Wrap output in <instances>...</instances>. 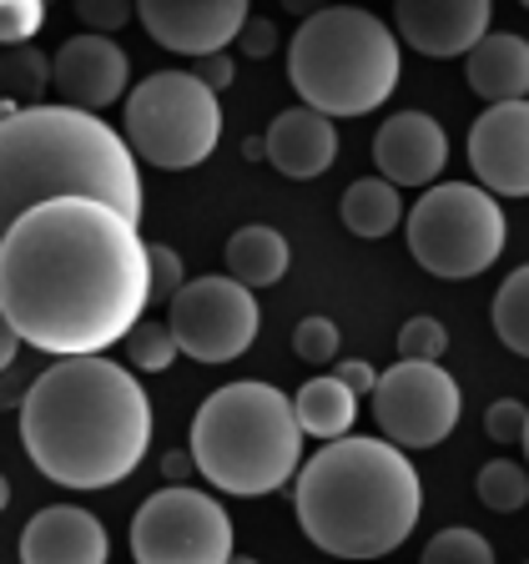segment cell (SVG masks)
Returning <instances> with one entry per match:
<instances>
[{"label":"cell","mask_w":529,"mask_h":564,"mask_svg":"<svg viewBox=\"0 0 529 564\" xmlns=\"http://www.w3.org/2000/svg\"><path fill=\"white\" fill-rule=\"evenodd\" d=\"M147 303V242L101 202H46L0 237V317L56 364L127 343Z\"/></svg>","instance_id":"cell-1"},{"label":"cell","mask_w":529,"mask_h":564,"mask_svg":"<svg viewBox=\"0 0 529 564\" xmlns=\"http://www.w3.org/2000/svg\"><path fill=\"white\" fill-rule=\"evenodd\" d=\"M21 444L61 489H111L152 444L147 388L111 358H61L25 388Z\"/></svg>","instance_id":"cell-2"},{"label":"cell","mask_w":529,"mask_h":564,"mask_svg":"<svg viewBox=\"0 0 529 564\" xmlns=\"http://www.w3.org/2000/svg\"><path fill=\"white\" fill-rule=\"evenodd\" d=\"M101 202L141 223V172L121 131L76 106H11L0 121V207L6 227L46 202Z\"/></svg>","instance_id":"cell-3"},{"label":"cell","mask_w":529,"mask_h":564,"mask_svg":"<svg viewBox=\"0 0 529 564\" xmlns=\"http://www.w3.org/2000/svg\"><path fill=\"white\" fill-rule=\"evenodd\" d=\"M303 534L333 560H384L423 514V479L388 438H338L303 464L293 484Z\"/></svg>","instance_id":"cell-4"},{"label":"cell","mask_w":529,"mask_h":564,"mask_svg":"<svg viewBox=\"0 0 529 564\" xmlns=\"http://www.w3.org/2000/svg\"><path fill=\"white\" fill-rule=\"evenodd\" d=\"M192 458L223 494L262 499L303 474V429L293 399L272 383H227L192 419Z\"/></svg>","instance_id":"cell-5"},{"label":"cell","mask_w":529,"mask_h":564,"mask_svg":"<svg viewBox=\"0 0 529 564\" xmlns=\"http://www.w3.org/2000/svg\"><path fill=\"white\" fill-rule=\"evenodd\" d=\"M288 82L323 117H368L399 86V35L358 6L313 11L293 31Z\"/></svg>","instance_id":"cell-6"},{"label":"cell","mask_w":529,"mask_h":564,"mask_svg":"<svg viewBox=\"0 0 529 564\" xmlns=\"http://www.w3.org/2000/svg\"><path fill=\"white\" fill-rule=\"evenodd\" d=\"M403 237L429 278L458 282L494 268V258L509 242V223L494 192H484L479 182H439L413 202Z\"/></svg>","instance_id":"cell-7"},{"label":"cell","mask_w":529,"mask_h":564,"mask_svg":"<svg viewBox=\"0 0 529 564\" xmlns=\"http://www.w3.org/2000/svg\"><path fill=\"white\" fill-rule=\"evenodd\" d=\"M127 141L162 172L202 166L223 141V101L192 70H152L127 96Z\"/></svg>","instance_id":"cell-8"},{"label":"cell","mask_w":529,"mask_h":564,"mask_svg":"<svg viewBox=\"0 0 529 564\" xmlns=\"http://www.w3.org/2000/svg\"><path fill=\"white\" fill-rule=\"evenodd\" d=\"M137 564H233V519L202 489L166 484L131 519Z\"/></svg>","instance_id":"cell-9"},{"label":"cell","mask_w":529,"mask_h":564,"mask_svg":"<svg viewBox=\"0 0 529 564\" xmlns=\"http://www.w3.org/2000/svg\"><path fill=\"white\" fill-rule=\"evenodd\" d=\"M166 323L176 333V348L187 352L192 364H233L258 338L262 307L242 282L197 278L166 303Z\"/></svg>","instance_id":"cell-10"},{"label":"cell","mask_w":529,"mask_h":564,"mask_svg":"<svg viewBox=\"0 0 529 564\" xmlns=\"http://www.w3.org/2000/svg\"><path fill=\"white\" fill-rule=\"evenodd\" d=\"M458 413H464V393H458L454 373L439 364H393L378 378L374 393V419L378 434L393 448H439L454 434Z\"/></svg>","instance_id":"cell-11"},{"label":"cell","mask_w":529,"mask_h":564,"mask_svg":"<svg viewBox=\"0 0 529 564\" xmlns=\"http://www.w3.org/2000/svg\"><path fill=\"white\" fill-rule=\"evenodd\" d=\"M137 21L147 25V35L156 46L207 61V56H223L227 41L242 35L252 11L242 0H141Z\"/></svg>","instance_id":"cell-12"},{"label":"cell","mask_w":529,"mask_h":564,"mask_svg":"<svg viewBox=\"0 0 529 564\" xmlns=\"http://www.w3.org/2000/svg\"><path fill=\"white\" fill-rule=\"evenodd\" d=\"M469 166L494 197H529V101L489 106L469 127Z\"/></svg>","instance_id":"cell-13"},{"label":"cell","mask_w":529,"mask_h":564,"mask_svg":"<svg viewBox=\"0 0 529 564\" xmlns=\"http://www.w3.org/2000/svg\"><path fill=\"white\" fill-rule=\"evenodd\" d=\"M56 66V91L61 106H76V111H101V106L121 101L127 96V76H131V61L127 51L111 41V35H71L66 46L51 56Z\"/></svg>","instance_id":"cell-14"},{"label":"cell","mask_w":529,"mask_h":564,"mask_svg":"<svg viewBox=\"0 0 529 564\" xmlns=\"http://www.w3.org/2000/svg\"><path fill=\"white\" fill-rule=\"evenodd\" d=\"M393 25L419 56L469 61V51L489 35V0H399Z\"/></svg>","instance_id":"cell-15"},{"label":"cell","mask_w":529,"mask_h":564,"mask_svg":"<svg viewBox=\"0 0 529 564\" xmlns=\"http://www.w3.org/2000/svg\"><path fill=\"white\" fill-rule=\"evenodd\" d=\"M444 156L449 137L429 111H399L374 131V162L393 187H439L434 176L444 172Z\"/></svg>","instance_id":"cell-16"},{"label":"cell","mask_w":529,"mask_h":564,"mask_svg":"<svg viewBox=\"0 0 529 564\" xmlns=\"http://www.w3.org/2000/svg\"><path fill=\"white\" fill-rule=\"evenodd\" d=\"M106 554L101 519L76 505H51L21 529V564H106Z\"/></svg>","instance_id":"cell-17"},{"label":"cell","mask_w":529,"mask_h":564,"mask_svg":"<svg viewBox=\"0 0 529 564\" xmlns=\"http://www.w3.org/2000/svg\"><path fill=\"white\" fill-rule=\"evenodd\" d=\"M333 156H338V127H333V117H323L313 106H293V111L272 117L268 162L278 166L282 176L313 182V176H323L333 166Z\"/></svg>","instance_id":"cell-18"},{"label":"cell","mask_w":529,"mask_h":564,"mask_svg":"<svg viewBox=\"0 0 529 564\" xmlns=\"http://www.w3.org/2000/svg\"><path fill=\"white\" fill-rule=\"evenodd\" d=\"M474 96H484L489 106L529 101V41L515 31H489L464 61Z\"/></svg>","instance_id":"cell-19"},{"label":"cell","mask_w":529,"mask_h":564,"mask_svg":"<svg viewBox=\"0 0 529 564\" xmlns=\"http://www.w3.org/2000/svg\"><path fill=\"white\" fill-rule=\"evenodd\" d=\"M293 413H298L303 438L338 444V438H348L353 419H358V393H353V388H343L333 373L328 378H307V383L293 393Z\"/></svg>","instance_id":"cell-20"},{"label":"cell","mask_w":529,"mask_h":564,"mask_svg":"<svg viewBox=\"0 0 529 564\" xmlns=\"http://www.w3.org/2000/svg\"><path fill=\"white\" fill-rule=\"evenodd\" d=\"M288 272V242H282L278 227H237L233 242H227V278L242 282V288H272Z\"/></svg>","instance_id":"cell-21"},{"label":"cell","mask_w":529,"mask_h":564,"mask_svg":"<svg viewBox=\"0 0 529 564\" xmlns=\"http://www.w3.org/2000/svg\"><path fill=\"white\" fill-rule=\"evenodd\" d=\"M338 212H343V227H348L353 237L378 242V237H388L403 223V197L393 182H384V176H364V182H353V187L343 192Z\"/></svg>","instance_id":"cell-22"},{"label":"cell","mask_w":529,"mask_h":564,"mask_svg":"<svg viewBox=\"0 0 529 564\" xmlns=\"http://www.w3.org/2000/svg\"><path fill=\"white\" fill-rule=\"evenodd\" d=\"M489 323H494V333H499V343H505L509 352L529 358V262L499 282L494 307H489Z\"/></svg>","instance_id":"cell-23"},{"label":"cell","mask_w":529,"mask_h":564,"mask_svg":"<svg viewBox=\"0 0 529 564\" xmlns=\"http://www.w3.org/2000/svg\"><path fill=\"white\" fill-rule=\"evenodd\" d=\"M0 82H6V101H21V106H46V86H56V66L35 46H21V51H6L0 61Z\"/></svg>","instance_id":"cell-24"},{"label":"cell","mask_w":529,"mask_h":564,"mask_svg":"<svg viewBox=\"0 0 529 564\" xmlns=\"http://www.w3.org/2000/svg\"><path fill=\"white\" fill-rule=\"evenodd\" d=\"M479 489V505L494 509V514H519L529 505V469L515 464V458H489L474 479Z\"/></svg>","instance_id":"cell-25"},{"label":"cell","mask_w":529,"mask_h":564,"mask_svg":"<svg viewBox=\"0 0 529 564\" xmlns=\"http://www.w3.org/2000/svg\"><path fill=\"white\" fill-rule=\"evenodd\" d=\"M176 333H172V323H137V333L127 338V364L131 368H141V373H162V368H172L176 364Z\"/></svg>","instance_id":"cell-26"},{"label":"cell","mask_w":529,"mask_h":564,"mask_svg":"<svg viewBox=\"0 0 529 564\" xmlns=\"http://www.w3.org/2000/svg\"><path fill=\"white\" fill-rule=\"evenodd\" d=\"M419 564H494V544L474 529H439L434 540L423 544Z\"/></svg>","instance_id":"cell-27"},{"label":"cell","mask_w":529,"mask_h":564,"mask_svg":"<svg viewBox=\"0 0 529 564\" xmlns=\"http://www.w3.org/2000/svg\"><path fill=\"white\" fill-rule=\"evenodd\" d=\"M449 352V333L439 317L419 313L399 328V364H439Z\"/></svg>","instance_id":"cell-28"},{"label":"cell","mask_w":529,"mask_h":564,"mask_svg":"<svg viewBox=\"0 0 529 564\" xmlns=\"http://www.w3.org/2000/svg\"><path fill=\"white\" fill-rule=\"evenodd\" d=\"M293 352L303 364H333L338 358V328H333V317H303L293 328Z\"/></svg>","instance_id":"cell-29"},{"label":"cell","mask_w":529,"mask_h":564,"mask_svg":"<svg viewBox=\"0 0 529 564\" xmlns=\"http://www.w3.org/2000/svg\"><path fill=\"white\" fill-rule=\"evenodd\" d=\"M41 21H46L41 0H6L0 6V41H6V51L31 46V35L41 31Z\"/></svg>","instance_id":"cell-30"},{"label":"cell","mask_w":529,"mask_h":564,"mask_svg":"<svg viewBox=\"0 0 529 564\" xmlns=\"http://www.w3.org/2000/svg\"><path fill=\"white\" fill-rule=\"evenodd\" d=\"M525 429H529V403L519 399H494L484 409V434L494 444H525Z\"/></svg>","instance_id":"cell-31"},{"label":"cell","mask_w":529,"mask_h":564,"mask_svg":"<svg viewBox=\"0 0 529 564\" xmlns=\"http://www.w3.org/2000/svg\"><path fill=\"white\" fill-rule=\"evenodd\" d=\"M147 272H152V303H156V297H166V303H172V297L182 293V288H187L182 258H176L172 247H162V242L147 247Z\"/></svg>","instance_id":"cell-32"},{"label":"cell","mask_w":529,"mask_h":564,"mask_svg":"<svg viewBox=\"0 0 529 564\" xmlns=\"http://www.w3.org/2000/svg\"><path fill=\"white\" fill-rule=\"evenodd\" d=\"M76 21L91 25V35H111L131 21L127 0H76Z\"/></svg>","instance_id":"cell-33"},{"label":"cell","mask_w":529,"mask_h":564,"mask_svg":"<svg viewBox=\"0 0 529 564\" xmlns=\"http://www.w3.org/2000/svg\"><path fill=\"white\" fill-rule=\"evenodd\" d=\"M237 46H242V56H247V61L272 56V51H278V25L262 21V15H252V21L242 25V35H237Z\"/></svg>","instance_id":"cell-34"},{"label":"cell","mask_w":529,"mask_h":564,"mask_svg":"<svg viewBox=\"0 0 529 564\" xmlns=\"http://www.w3.org/2000/svg\"><path fill=\"white\" fill-rule=\"evenodd\" d=\"M333 378L364 399V393H378V378H384V373H374V364H368V358H343V364H333Z\"/></svg>","instance_id":"cell-35"},{"label":"cell","mask_w":529,"mask_h":564,"mask_svg":"<svg viewBox=\"0 0 529 564\" xmlns=\"http://www.w3.org/2000/svg\"><path fill=\"white\" fill-rule=\"evenodd\" d=\"M192 76H197V82H207L212 91H223V86H233V56H227V51H223V56H207L197 70H192Z\"/></svg>","instance_id":"cell-36"},{"label":"cell","mask_w":529,"mask_h":564,"mask_svg":"<svg viewBox=\"0 0 529 564\" xmlns=\"http://www.w3.org/2000/svg\"><path fill=\"white\" fill-rule=\"evenodd\" d=\"M192 474H202L197 458H192V448H172V454L162 458V479H166V484H187Z\"/></svg>","instance_id":"cell-37"},{"label":"cell","mask_w":529,"mask_h":564,"mask_svg":"<svg viewBox=\"0 0 529 564\" xmlns=\"http://www.w3.org/2000/svg\"><path fill=\"white\" fill-rule=\"evenodd\" d=\"M242 156H247V162H268V137H247L242 141Z\"/></svg>","instance_id":"cell-38"},{"label":"cell","mask_w":529,"mask_h":564,"mask_svg":"<svg viewBox=\"0 0 529 564\" xmlns=\"http://www.w3.org/2000/svg\"><path fill=\"white\" fill-rule=\"evenodd\" d=\"M15 352H21V333L6 328V338H0V364H15Z\"/></svg>","instance_id":"cell-39"},{"label":"cell","mask_w":529,"mask_h":564,"mask_svg":"<svg viewBox=\"0 0 529 564\" xmlns=\"http://www.w3.org/2000/svg\"><path fill=\"white\" fill-rule=\"evenodd\" d=\"M233 564H258V560H252V554H233Z\"/></svg>","instance_id":"cell-40"},{"label":"cell","mask_w":529,"mask_h":564,"mask_svg":"<svg viewBox=\"0 0 529 564\" xmlns=\"http://www.w3.org/2000/svg\"><path fill=\"white\" fill-rule=\"evenodd\" d=\"M519 448H525V464H529V429H525V444H519Z\"/></svg>","instance_id":"cell-41"}]
</instances>
